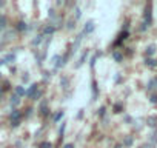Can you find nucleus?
<instances>
[{
	"instance_id": "obj_24",
	"label": "nucleus",
	"mask_w": 157,
	"mask_h": 148,
	"mask_svg": "<svg viewBox=\"0 0 157 148\" xmlns=\"http://www.w3.org/2000/svg\"><path fill=\"white\" fill-rule=\"evenodd\" d=\"M2 94H3V91H2V90H0V97H2Z\"/></svg>"
},
{
	"instance_id": "obj_7",
	"label": "nucleus",
	"mask_w": 157,
	"mask_h": 148,
	"mask_svg": "<svg viewBox=\"0 0 157 148\" xmlns=\"http://www.w3.org/2000/svg\"><path fill=\"white\" fill-rule=\"evenodd\" d=\"M19 103H20V99H19V96L14 94V96L11 97V105H19Z\"/></svg>"
},
{
	"instance_id": "obj_4",
	"label": "nucleus",
	"mask_w": 157,
	"mask_h": 148,
	"mask_svg": "<svg viewBox=\"0 0 157 148\" xmlns=\"http://www.w3.org/2000/svg\"><path fill=\"white\" fill-rule=\"evenodd\" d=\"M19 119H20V113L16 110V111H13V114H11V122H19Z\"/></svg>"
},
{
	"instance_id": "obj_11",
	"label": "nucleus",
	"mask_w": 157,
	"mask_h": 148,
	"mask_svg": "<svg viewBox=\"0 0 157 148\" xmlns=\"http://www.w3.org/2000/svg\"><path fill=\"white\" fill-rule=\"evenodd\" d=\"M86 56H88V51H86V53H83V56L80 57V60H78V63H77V66H80V65H82V63L85 62V59H86Z\"/></svg>"
},
{
	"instance_id": "obj_16",
	"label": "nucleus",
	"mask_w": 157,
	"mask_h": 148,
	"mask_svg": "<svg viewBox=\"0 0 157 148\" xmlns=\"http://www.w3.org/2000/svg\"><path fill=\"white\" fill-rule=\"evenodd\" d=\"M62 117H63V111H59V113H57V114H56V117H54V120H56V122H57V120H60V119H62Z\"/></svg>"
},
{
	"instance_id": "obj_20",
	"label": "nucleus",
	"mask_w": 157,
	"mask_h": 148,
	"mask_svg": "<svg viewBox=\"0 0 157 148\" xmlns=\"http://www.w3.org/2000/svg\"><path fill=\"white\" fill-rule=\"evenodd\" d=\"M151 102H152V103H155V102H157V96H155V94H154V96H151Z\"/></svg>"
},
{
	"instance_id": "obj_17",
	"label": "nucleus",
	"mask_w": 157,
	"mask_h": 148,
	"mask_svg": "<svg viewBox=\"0 0 157 148\" xmlns=\"http://www.w3.org/2000/svg\"><path fill=\"white\" fill-rule=\"evenodd\" d=\"M131 143H132V137H131V136H128V137L125 139V145H126V146H129Z\"/></svg>"
},
{
	"instance_id": "obj_1",
	"label": "nucleus",
	"mask_w": 157,
	"mask_h": 148,
	"mask_svg": "<svg viewBox=\"0 0 157 148\" xmlns=\"http://www.w3.org/2000/svg\"><path fill=\"white\" fill-rule=\"evenodd\" d=\"M151 23V6L148 5L146 6V11H145V26Z\"/></svg>"
},
{
	"instance_id": "obj_22",
	"label": "nucleus",
	"mask_w": 157,
	"mask_h": 148,
	"mask_svg": "<svg viewBox=\"0 0 157 148\" xmlns=\"http://www.w3.org/2000/svg\"><path fill=\"white\" fill-rule=\"evenodd\" d=\"M105 114V108H100V111H99V116H103Z\"/></svg>"
},
{
	"instance_id": "obj_8",
	"label": "nucleus",
	"mask_w": 157,
	"mask_h": 148,
	"mask_svg": "<svg viewBox=\"0 0 157 148\" xmlns=\"http://www.w3.org/2000/svg\"><path fill=\"white\" fill-rule=\"evenodd\" d=\"M154 53H155V46H154V45L148 46V49H146V54H148V56H152Z\"/></svg>"
},
{
	"instance_id": "obj_10",
	"label": "nucleus",
	"mask_w": 157,
	"mask_h": 148,
	"mask_svg": "<svg viewBox=\"0 0 157 148\" xmlns=\"http://www.w3.org/2000/svg\"><path fill=\"white\" fill-rule=\"evenodd\" d=\"M17 29H19V31H25V29H26V23H25V22H20V23L17 25Z\"/></svg>"
},
{
	"instance_id": "obj_14",
	"label": "nucleus",
	"mask_w": 157,
	"mask_h": 148,
	"mask_svg": "<svg viewBox=\"0 0 157 148\" xmlns=\"http://www.w3.org/2000/svg\"><path fill=\"white\" fill-rule=\"evenodd\" d=\"M40 148H52V145L49 142H42L40 143Z\"/></svg>"
},
{
	"instance_id": "obj_18",
	"label": "nucleus",
	"mask_w": 157,
	"mask_h": 148,
	"mask_svg": "<svg viewBox=\"0 0 157 148\" xmlns=\"http://www.w3.org/2000/svg\"><path fill=\"white\" fill-rule=\"evenodd\" d=\"M40 42H42V36H39L37 39H34V42H33V43H34V45H39Z\"/></svg>"
},
{
	"instance_id": "obj_19",
	"label": "nucleus",
	"mask_w": 157,
	"mask_h": 148,
	"mask_svg": "<svg viewBox=\"0 0 157 148\" xmlns=\"http://www.w3.org/2000/svg\"><path fill=\"white\" fill-rule=\"evenodd\" d=\"M60 84H62V85H63V87H66V85H68V79H66V77H63V79H62V82H60Z\"/></svg>"
},
{
	"instance_id": "obj_12",
	"label": "nucleus",
	"mask_w": 157,
	"mask_h": 148,
	"mask_svg": "<svg viewBox=\"0 0 157 148\" xmlns=\"http://www.w3.org/2000/svg\"><path fill=\"white\" fill-rule=\"evenodd\" d=\"M113 56H114V60H116V62H120V60H122V54H120V53H114Z\"/></svg>"
},
{
	"instance_id": "obj_15",
	"label": "nucleus",
	"mask_w": 157,
	"mask_h": 148,
	"mask_svg": "<svg viewBox=\"0 0 157 148\" xmlns=\"http://www.w3.org/2000/svg\"><path fill=\"white\" fill-rule=\"evenodd\" d=\"M146 65H148V66H155V60H152V59H146Z\"/></svg>"
},
{
	"instance_id": "obj_21",
	"label": "nucleus",
	"mask_w": 157,
	"mask_h": 148,
	"mask_svg": "<svg viewBox=\"0 0 157 148\" xmlns=\"http://www.w3.org/2000/svg\"><path fill=\"white\" fill-rule=\"evenodd\" d=\"M80 17V10H75V19Z\"/></svg>"
},
{
	"instance_id": "obj_13",
	"label": "nucleus",
	"mask_w": 157,
	"mask_h": 148,
	"mask_svg": "<svg viewBox=\"0 0 157 148\" xmlns=\"http://www.w3.org/2000/svg\"><path fill=\"white\" fill-rule=\"evenodd\" d=\"M114 113H122V105L120 103H116L114 105Z\"/></svg>"
},
{
	"instance_id": "obj_6",
	"label": "nucleus",
	"mask_w": 157,
	"mask_h": 148,
	"mask_svg": "<svg viewBox=\"0 0 157 148\" xmlns=\"http://www.w3.org/2000/svg\"><path fill=\"white\" fill-rule=\"evenodd\" d=\"M16 96H19V97L20 96H25V88L23 87H17L16 88Z\"/></svg>"
},
{
	"instance_id": "obj_9",
	"label": "nucleus",
	"mask_w": 157,
	"mask_h": 148,
	"mask_svg": "<svg viewBox=\"0 0 157 148\" xmlns=\"http://www.w3.org/2000/svg\"><path fill=\"white\" fill-rule=\"evenodd\" d=\"M148 125H149V127H155V125H157V119H155V117H149V119H148Z\"/></svg>"
},
{
	"instance_id": "obj_23",
	"label": "nucleus",
	"mask_w": 157,
	"mask_h": 148,
	"mask_svg": "<svg viewBox=\"0 0 157 148\" xmlns=\"http://www.w3.org/2000/svg\"><path fill=\"white\" fill-rule=\"evenodd\" d=\"M65 148H74V146H72V143H66V145H65Z\"/></svg>"
},
{
	"instance_id": "obj_3",
	"label": "nucleus",
	"mask_w": 157,
	"mask_h": 148,
	"mask_svg": "<svg viewBox=\"0 0 157 148\" xmlns=\"http://www.w3.org/2000/svg\"><path fill=\"white\" fill-rule=\"evenodd\" d=\"M93 31H94V23H93V22H88L86 26H85V34H90V33H93Z\"/></svg>"
},
{
	"instance_id": "obj_2",
	"label": "nucleus",
	"mask_w": 157,
	"mask_h": 148,
	"mask_svg": "<svg viewBox=\"0 0 157 148\" xmlns=\"http://www.w3.org/2000/svg\"><path fill=\"white\" fill-rule=\"evenodd\" d=\"M36 90H37V85H31V88L25 91V96H28V97H34V93H36Z\"/></svg>"
},
{
	"instance_id": "obj_5",
	"label": "nucleus",
	"mask_w": 157,
	"mask_h": 148,
	"mask_svg": "<svg viewBox=\"0 0 157 148\" xmlns=\"http://www.w3.org/2000/svg\"><path fill=\"white\" fill-rule=\"evenodd\" d=\"M6 28V19L3 16H0V31H3Z\"/></svg>"
}]
</instances>
